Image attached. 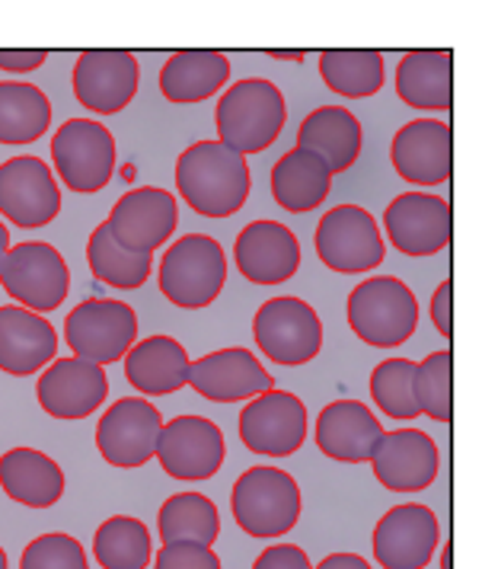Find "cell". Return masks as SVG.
Wrapping results in <instances>:
<instances>
[{
  "instance_id": "obj_1",
  "label": "cell",
  "mask_w": 482,
  "mask_h": 569,
  "mask_svg": "<svg viewBox=\"0 0 482 569\" xmlns=\"http://www.w3.org/2000/svg\"><path fill=\"white\" fill-rule=\"evenodd\" d=\"M177 189L182 202L202 218H230L247 206L253 173L247 157L221 141H195L177 160Z\"/></svg>"
},
{
  "instance_id": "obj_2",
  "label": "cell",
  "mask_w": 482,
  "mask_h": 569,
  "mask_svg": "<svg viewBox=\"0 0 482 569\" xmlns=\"http://www.w3.org/2000/svg\"><path fill=\"white\" fill-rule=\"evenodd\" d=\"M284 122V93L265 78H243L230 83L214 109L218 141L240 157L269 151L279 141Z\"/></svg>"
},
{
  "instance_id": "obj_3",
  "label": "cell",
  "mask_w": 482,
  "mask_h": 569,
  "mask_svg": "<svg viewBox=\"0 0 482 569\" xmlns=\"http://www.w3.org/2000/svg\"><path fill=\"white\" fill-rule=\"evenodd\" d=\"M230 512L237 525L255 538H284L304 512V496L298 480L281 467H250L237 477L230 490Z\"/></svg>"
},
{
  "instance_id": "obj_4",
  "label": "cell",
  "mask_w": 482,
  "mask_h": 569,
  "mask_svg": "<svg viewBox=\"0 0 482 569\" xmlns=\"http://www.w3.org/2000/svg\"><path fill=\"white\" fill-rule=\"evenodd\" d=\"M160 291L182 311H202L218 301L228 284L224 247L208 233H185L167 247L157 269Z\"/></svg>"
},
{
  "instance_id": "obj_5",
  "label": "cell",
  "mask_w": 482,
  "mask_h": 569,
  "mask_svg": "<svg viewBox=\"0 0 482 569\" xmlns=\"http://www.w3.org/2000/svg\"><path fill=\"white\" fill-rule=\"evenodd\" d=\"M349 327L374 349H396L419 327V298L396 276H371L349 295Z\"/></svg>"
},
{
  "instance_id": "obj_6",
  "label": "cell",
  "mask_w": 482,
  "mask_h": 569,
  "mask_svg": "<svg viewBox=\"0 0 482 569\" xmlns=\"http://www.w3.org/2000/svg\"><path fill=\"white\" fill-rule=\"evenodd\" d=\"M0 288L32 313L58 311L71 291V269L58 247L42 240H23L0 259Z\"/></svg>"
},
{
  "instance_id": "obj_7",
  "label": "cell",
  "mask_w": 482,
  "mask_h": 569,
  "mask_svg": "<svg viewBox=\"0 0 482 569\" xmlns=\"http://www.w3.org/2000/svg\"><path fill=\"white\" fill-rule=\"evenodd\" d=\"M51 160L58 180L71 192L90 196L109 186L119 163V148L112 131L97 119H68L51 134Z\"/></svg>"
},
{
  "instance_id": "obj_8",
  "label": "cell",
  "mask_w": 482,
  "mask_h": 569,
  "mask_svg": "<svg viewBox=\"0 0 482 569\" xmlns=\"http://www.w3.org/2000/svg\"><path fill=\"white\" fill-rule=\"evenodd\" d=\"M253 339L265 359L284 368L310 365L323 349V320L304 298H269L253 317Z\"/></svg>"
},
{
  "instance_id": "obj_9",
  "label": "cell",
  "mask_w": 482,
  "mask_h": 569,
  "mask_svg": "<svg viewBox=\"0 0 482 569\" xmlns=\"http://www.w3.org/2000/svg\"><path fill=\"white\" fill-rule=\"evenodd\" d=\"M64 339L74 359L112 365L138 342V313L119 298H87L64 320Z\"/></svg>"
},
{
  "instance_id": "obj_10",
  "label": "cell",
  "mask_w": 482,
  "mask_h": 569,
  "mask_svg": "<svg viewBox=\"0 0 482 569\" xmlns=\"http://www.w3.org/2000/svg\"><path fill=\"white\" fill-rule=\"evenodd\" d=\"M313 247L320 262L342 276L374 272L386 257L381 224L361 206L330 208L317 224Z\"/></svg>"
},
{
  "instance_id": "obj_11",
  "label": "cell",
  "mask_w": 482,
  "mask_h": 569,
  "mask_svg": "<svg viewBox=\"0 0 482 569\" xmlns=\"http://www.w3.org/2000/svg\"><path fill=\"white\" fill-rule=\"evenodd\" d=\"M237 432L247 451L262 458H291L307 441V407L298 393L265 390L247 400L237 416Z\"/></svg>"
},
{
  "instance_id": "obj_12",
  "label": "cell",
  "mask_w": 482,
  "mask_h": 569,
  "mask_svg": "<svg viewBox=\"0 0 482 569\" xmlns=\"http://www.w3.org/2000/svg\"><path fill=\"white\" fill-rule=\"evenodd\" d=\"M383 231L403 257H438L441 250L451 247L454 211H451L448 199L425 192V189H412L386 206Z\"/></svg>"
},
{
  "instance_id": "obj_13",
  "label": "cell",
  "mask_w": 482,
  "mask_h": 569,
  "mask_svg": "<svg viewBox=\"0 0 482 569\" xmlns=\"http://www.w3.org/2000/svg\"><path fill=\"white\" fill-rule=\"evenodd\" d=\"M163 429V413L148 397L116 400L97 426V451L109 467L134 470L157 455V441Z\"/></svg>"
},
{
  "instance_id": "obj_14",
  "label": "cell",
  "mask_w": 482,
  "mask_h": 569,
  "mask_svg": "<svg viewBox=\"0 0 482 569\" xmlns=\"http://www.w3.org/2000/svg\"><path fill=\"white\" fill-rule=\"evenodd\" d=\"M153 458L173 480L199 483L221 470L228 458V441L218 422L204 416H177L163 422Z\"/></svg>"
},
{
  "instance_id": "obj_15",
  "label": "cell",
  "mask_w": 482,
  "mask_h": 569,
  "mask_svg": "<svg viewBox=\"0 0 482 569\" xmlns=\"http://www.w3.org/2000/svg\"><path fill=\"white\" fill-rule=\"evenodd\" d=\"M61 211V186L42 157H10L0 163V214L23 228H46Z\"/></svg>"
},
{
  "instance_id": "obj_16",
  "label": "cell",
  "mask_w": 482,
  "mask_h": 569,
  "mask_svg": "<svg viewBox=\"0 0 482 569\" xmlns=\"http://www.w3.org/2000/svg\"><path fill=\"white\" fill-rule=\"evenodd\" d=\"M109 233L119 247H125L128 253H151L160 250L179 224V202L170 189H157V186H138L128 189L125 196H119V202L112 206L109 218Z\"/></svg>"
},
{
  "instance_id": "obj_17",
  "label": "cell",
  "mask_w": 482,
  "mask_h": 569,
  "mask_svg": "<svg viewBox=\"0 0 482 569\" xmlns=\"http://www.w3.org/2000/svg\"><path fill=\"white\" fill-rule=\"evenodd\" d=\"M371 547L381 569H425L441 547L438 516L422 502H400L374 525Z\"/></svg>"
},
{
  "instance_id": "obj_18",
  "label": "cell",
  "mask_w": 482,
  "mask_h": 569,
  "mask_svg": "<svg viewBox=\"0 0 482 569\" xmlns=\"http://www.w3.org/2000/svg\"><path fill=\"white\" fill-rule=\"evenodd\" d=\"M138 83V58L125 49H90L77 54L71 87L77 103L93 116H119L134 100Z\"/></svg>"
},
{
  "instance_id": "obj_19",
  "label": "cell",
  "mask_w": 482,
  "mask_h": 569,
  "mask_svg": "<svg viewBox=\"0 0 482 569\" xmlns=\"http://www.w3.org/2000/svg\"><path fill=\"white\" fill-rule=\"evenodd\" d=\"M189 388L211 403H247L265 390H275V378L250 349L228 346L189 365Z\"/></svg>"
},
{
  "instance_id": "obj_20",
  "label": "cell",
  "mask_w": 482,
  "mask_h": 569,
  "mask_svg": "<svg viewBox=\"0 0 482 569\" xmlns=\"http://www.w3.org/2000/svg\"><path fill=\"white\" fill-rule=\"evenodd\" d=\"M368 465L383 490L422 492L438 480L441 451L429 432L396 429V432H383Z\"/></svg>"
},
{
  "instance_id": "obj_21",
  "label": "cell",
  "mask_w": 482,
  "mask_h": 569,
  "mask_svg": "<svg viewBox=\"0 0 482 569\" xmlns=\"http://www.w3.org/2000/svg\"><path fill=\"white\" fill-rule=\"evenodd\" d=\"M390 163L409 186H441L454 173V134L441 119H412L390 141Z\"/></svg>"
},
{
  "instance_id": "obj_22",
  "label": "cell",
  "mask_w": 482,
  "mask_h": 569,
  "mask_svg": "<svg viewBox=\"0 0 482 569\" xmlns=\"http://www.w3.org/2000/svg\"><path fill=\"white\" fill-rule=\"evenodd\" d=\"M233 262L253 284H284L301 269V240L281 221H253L237 233Z\"/></svg>"
},
{
  "instance_id": "obj_23",
  "label": "cell",
  "mask_w": 482,
  "mask_h": 569,
  "mask_svg": "<svg viewBox=\"0 0 482 569\" xmlns=\"http://www.w3.org/2000/svg\"><path fill=\"white\" fill-rule=\"evenodd\" d=\"M39 407L54 419H87L100 410L109 397L106 368L83 359H54L46 365L36 385Z\"/></svg>"
},
{
  "instance_id": "obj_24",
  "label": "cell",
  "mask_w": 482,
  "mask_h": 569,
  "mask_svg": "<svg viewBox=\"0 0 482 569\" xmlns=\"http://www.w3.org/2000/svg\"><path fill=\"white\" fill-rule=\"evenodd\" d=\"M383 436L381 419L361 400H332L317 416L313 439L320 455L339 465H368Z\"/></svg>"
},
{
  "instance_id": "obj_25",
  "label": "cell",
  "mask_w": 482,
  "mask_h": 569,
  "mask_svg": "<svg viewBox=\"0 0 482 569\" xmlns=\"http://www.w3.org/2000/svg\"><path fill=\"white\" fill-rule=\"evenodd\" d=\"M58 333L49 317L32 313L20 305L0 308V371L29 378L54 362Z\"/></svg>"
},
{
  "instance_id": "obj_26",
  "label": "cell",
  "mask_w": 482,
  "mask_h": 569,
  "mask_svg": "<svg viewBox=\"0 0 482 569\" xmlns=\"http://www.w3.org/2000/svg\"><path fill=\"white\" fill-rule=\"evenodd\" d=\"M189 352L173 337L138 339L125 356V378L138 397H167L189 385Z\"/></svg>"
},
{
  "instance_id": "obj_27",
  "label": "cell",
  "mask_w": 482,
  "mask_h": 569,
  "mask_svg": "<svg viewBox=\"0 0 482 569\" xmlns=\"http://www.w3.org/2000/svg\"><path fill=\"white\" fill-rule=\"evenodd\" d=\"M361 141L364 131L352 109L345 106H320L307 116L298 129V144L323 157V163L330 167V173H349L361 157Z\"/></svg>"
},
{
  "instance_id": "obj_28",
  "label": "cell",
  "mask_w": 482,
  "mask_h": 569,
  "mask_svg": "<svg viewBox=\"0 0 482 569\" xmlns=\"http://www.w3.org/2000/svg\"><path fill=\"white\" fill-rule=\"evenodd\" d=\"M0 490L26 509H51L64 496V470L39 448H10L0 455Z\"/></svg>"
},
{
  "instance_id": "obj_29",
  "label": "cell",
  "mask_w": 482,
  "mask_h": 569,
  "mask_svg": "<svg viewBox=\"0 0 482 569\" xmlns=\"http://www.w3.org/2000/svg\"><path fill=\"white\" fill-rule=\"evenodd\" d=\"M396 97L412 109L448 112L454 106V54L412 49L396 64Z\"/></svg>"
},
{
  "instance_id": "obj_30",
  "label": "cell",
  "mask_w": 482,
  "mask_h": 569,
  "mask_svg": "<svg viewBox=\"0 0 482 569\" xmlns=\"http://www.w3.org/2000/svg\"><path fill=\"white\" fill-rule=\"evenodd\" d=\"M230 80V58L214 49H182L160 68V93L177 106L204 103Z\"/></svg>"
},
{
  "instance_id": "obj_31",
  "label": "cell",
  "mask_w": 482,
  "mask_h": 569,
  "mask_svg": "<svg viewBox=\"0 0 482 569\" xmlns=\"http://www.w3.org/2000/svg\"><path fill=\"white\" fill-rule=\"evenodd\" d=\"M272 199L291 214L317 211L330 199L332 173L323 157L304 148H291L275 160L272 167Z\"/></svg>"
},
{
  "instance_id": "obj_32",
  "label": "cell",
  "mask_w": 482,
  "mask_h": 569,
  "mask_svg": "<svg viewBox=\"0 0 482 569\" xmlns=\"http://www.w3.org/2000/svg\"><path fill=\"white\" fill-rule=\"evenodd\" d=\"M49 129V97L36 83L0 80V144H32Z\"/></svg>"
},
{
  "instance_id": "obj_33",
  "label": "cell",
  "mask_w": 482,
  "mask_h": 569,
  "mask_svg": "<svg viewBox=\"0 0 482 569\" xmlns=\"http://www.w3.org/2000/svg\"><path fill=\"white\" fill-rule=\"evenodd\" d=\"M157 535L160 543H218L221 538V516L218 506L204 492H177L157 512Z\"/></svg>"
},
{
  "instance_id": "obj_34",
  "label": "cell",
  "mask_w": 482,
  "mask_h": 569,
  "mask_svg": "<svg viewBox=\"0 0 482 569\" xmlns=\"http://www.w3.org/2000/svg\"><path fill=\"white\" fill-rule=\"evenodd\" d=\"M383 54L374 49H327L320 52V78L345 100L378 97L383 87Z\"/></svg>"
},
{
  "instance_id": "obj_35",
  "label": "cell",
  "mask_w": 482,
  "mask_h": 569,
  "mask_svg": "<svg viewBox=\"0 0 482 569\" xmlns=\"http://www.w3.org/2000/svg\"><path fill=\"white\" fill-rule=\"evenodd\" d=\"M87 266H90L93 279H100L102 284L119 288V291H134L151 279L153 257L151 253H128L125 247H119L112 240L109 224L102 221L87 240Z\"/></svg>"
},
{
  "instance_id": "obj_36",
  "label": "cell",
  "mask_w": 482,
  "mask_h": 569,
  "mask_svg": "<svg viewBox=\"0 0 482 569\" xmlns=\"http://www.w3.org/2000/svg\"><path fill=\"white\" fill-rule=\"evenodd\" d=\"M93 557L102 569H148L153 560V541L141 518L112 516L93 535Z\"/></svg>"
},
{
  "instance_id": "obj_37",
  "label": "cell",
  "mask_w": 482,
  "mask_h": 569,
  "mask_svg": "<svg viewBox=\"0 0 482 569\" xmlns=\"http://www.w3.org/2000/svg\"><path fill=\"white\" fill-rule=\"evenodd\" d=\"M412 393L419 403V413L432 416L434 422L454 419V356L451 349H438L415 362Z\"/></svg>"
},
{
  "instance_id": "obj_38",
  "label": "cell",
  "mask_w": 482,
  "mask_h": 569,
  "mask_svg": "<svg viewBox=\"0 0 482 569\" xmlns=\"http://www.w3.org/2000/svg\"><path fill=\"white\" fill-rule=\"evenodd\" d=\"M412 375L415 362L412 359H383L371 371V397L378 403V410L390 419H415L419 403L412 393Z\"/></svg>"
},
{
  "instance_id": "obj_39",
  "label": "cell",
  "mask_w": 482,
  "mask_h": 569,
  "mask_svg": "<svg viewBox=\"0 0 482 569\" xmlns=\"http://www.w3.org/2000/svg\"><path fill=\"white\" fill-rule=\"evenodd\" d=\"M20 569H90V560L77 538L64 531H51L26 543Z\"/></svg>"
},
{
  "instance_id": "obj_40",
  "label": "cell",
  "mask_w": 482,
  "mask_h": 569,
  "mask_svg": "<svg viewBox=\"0 0 482 569\" xmlns=\"http://www.w3.org/2000/svg\"><path fill=\"white\" fill-rule=\"evenodd\" d=\"M151 563L153 569H224L221 567V557L214 553V547L192 541L163 543L153 553Z\"/></svg>"
},
{
  "instance_id": "obj_41",
  "label": "cell",
  "mask_w": 482,
  "mask_h": 569,
  "mask_svg": "<svg viewBox=\"0 0 482 569\" xmlns=\"http://www.w3.org/2000/svg\"><path fill=\"white\" fill-rule=\"evenodd\" d=\"M253 569H313V563L298 543H272L255 557Z\"/></svg>"
},
{
  "instance_id": "obj_42",
  "label": "cell",
  "mask_w": 482,
  "mask_h": 569,
  "mask_svg": "<svg viewBox=\"0 0 482 569\" xmlns=\"http://www.w3.org/2000/svg\"><path fill=\"white\" fill-rule=\"evenodd\" d=\"M432 323L434 330L444 339L454 337V284H451V279H444V282L434 288Z\"/></svg>"
},
{
  "instance_id": "obj_43",
  "label": "cell",
  "mask_w": 482,
  "mask_h": 569,
  "mask_svg": "<svg viewBox=\"0 0 482 569\" xmlns=\"http://www.w3.org/2000/svg\"><path fill=\"white\" fill-rule=\"evenodd\" d=\"M46 61H49L46 49H0V71L29 74V71H39Z\"/></svg>"
},
{
  "instance_id": "obj_44",
  "label": "cell",
  "mask_w": 482,
  "mask_h": 569,
  "mask_svg": "<svg viewBox=\"0 0 482 569\" xmlns=\"http://www.w3.org/2000/svg\"><path fill=\"white\" fill-rule=\"evenodd\" d=\"M313 569H374L361 553H330Z\"/></svg>"
},
{
  "instance_id": "obj_45",
  "label": "cell",
  "mask_w": 482,
  "mask_h": 569,
  "mask_svg": "<svg viewBox=\"0 0 482 569\" xmlns=\"http://www.w3.org/2000/svg\"><path fill=\"white\" fill-rule=\"evenodd\" d=\"M10 247H13V243H10V228L0 221V259H3V253H7Z\"/></svg>"
},
{
  "instance_id": "obj_46",
  "label": "cell",
  "mask_w": 482,
  "mask_h": 569,
  "mask_svg": "<svg viewBox=\"0 0 482 569\" xmlns=\"http://www.w3.org/2000/svg\"><path fill=\"white\" fill-rule=\"evenodd\" d=\"M269 54H272V58H281V61H298V64L307 58V52H301V49H298V52H269Z\"/></svg>"
},
{
  "instance_id": "obj_47",
  "label": "cell",
  "mask_w": 482,
  "mask_h": 569,
  "mask_svg": "<svg viewBox=\"0 0 482 569\" xmlns=\"http://www.w3.org/2000/svg\"><path fill=\"white\" fill-rule=\"evenodd\" d=\"M441 569H451V543H441Z\"/></svg>"
},
{
  "instance_id": "obj_48",
  "label": "cell",
  "mask_w": 482,
  "mask_h": 569,
  "mask_svg": "<svg viewBox=\"0 0 482 569\" xmlns=\"http://www.w3.org/2000/svg\"><path fill=\"white\" fill-rule=\"evenodd\" d=\"M0 569H10V560H7V550L0 547Z\"/></svg>"
}]
</instances>
